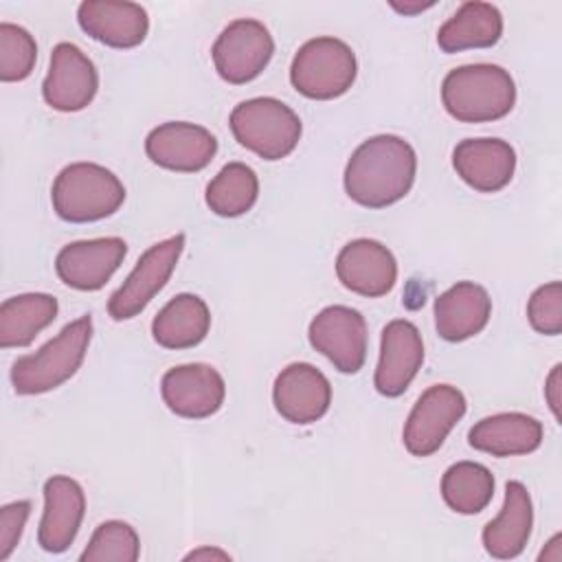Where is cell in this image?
Listing matches in <instances>:
<instances>
[{"label": "cell", "instance_id": "1", "mask_svg": "<svg viewBox=\"0 0 562 562\" xmlns=\"http://www.w3.org/2000/svg\"><path fill=\"white\" fill-rule=\"evenodd\" d=\"M415 173V149L400 136L380 134L351 154L345 167V191L360 206L384 209L411 191Z\"/></svg>", "mask_w": 562, "mask_h": 562}, {"label": "cell", "instance_id": "2", "mask_svg": "<svg viewBox=\"0 0 562 562\" xmlns=\"http://www.w3.org/2000/svg\"><path fill=\"white\" fill-rule=\"evenodd\" d=\"M441 101L446 112L461 123H490L512 112L516 86L512 75L496 64H468L443 77Z\"/></svg>", "mask_w": 562, "mask_h": 562}, {"label": "cell", "instance_id": "3", "mask_svg": "<svg viewBox=\"0 0 562 562\" xmlns=\"http://www.w3.org/2000/svg\"><path fill=\"white\" fill-rule=\"evenodd\" d=\"M92 340V318L79 316L35 353L22 356L11 367V384L18 395H37L57 389L81 367Z\"/></svg>", "mask_w": 562, "mask_h": 562}, {"label": "cell", "instance_id": "4", "mask_svg": "<svg viewBox=\"0 0 562 562\" xmlns=\"http://www.w3.org/2000/svg\"><path fill=\"white\" fill-rule=\"evenodd\" d=\"M125 200L123 182L97 162H72L64 167L50 189L55 213L72 224L110 217Z\"/></svg>", "mask_w": 562, "mask_h": 562}, {"label": "cell", "instance_id": "5", "mask_svg": "<svg viewBox=\"0 0 562 562\" xmlns=\"http://www.w3.org/2000/svg\"><path fill=\"white\" fill-rule=\"evenodd\" d=\"M235 140L261 156L281 160L294 151L301 138V119L274 97H255L233 108L228 119Z\"/></svg>", "mask_w": 562, "mask_h": 562}, {"label": "cell", "instance_id": "6", "mask_svg": "<svg viewBox=\"0 0 562 562\" xmlns=\"http://www.w3.org/2000/svg\"><path fill=\"white\" fill-rule=\"evenodd\" d=\"M358 64L349 44L338 37L307 40L294 55L290 81L307 99L329 101L345 94L356 81Z\"/></svg>", "mask_w": 562, "mask_h": 562}, {"label": "cell", "instance_id": "7", "mask_svg": "<svg viewBox=\"0 0 562 562\" xmlns=\"http://www.w3.org/2000/svg\"><path fill=\"white\" fill-rule=\"evenodd\" d=\"M184 248V235L167 237L147 248L134 270L108 301V314L114 321H127L140 314L147 303L165 288Z\"/></svg>", "mask_w": 562, "mask_h": 562}, {"label": "cell", "instance_id": "8", "mask_svg": "<svg viewBox=\"0 0 562 562\" xmlns=\"http://www.w3.org/2000/svg\"><path fill=\"white\" fill-rule=\"evenodd\" d=\"M274 53L270 31L252 18L231 22L213 44V64L217 75L228 83H248L261 75Z\"/></svg>", "mask_w": 562, "mask_h": 562}, {"label": "cell", "instance_id": "9", "mask_svg": "<svg viewBox=\"0 0 562 562\" xmlns=\"http://www.w3.org/2000/svg\"><path fill=\"white\" fill-rule=\"evenodd\" d=\"M465 415V397L457 386H428L415 402L404 424V448L413 457H430Z\"/></svg>", "mask_w": 562, "mask_h": 562}, {"label": "cell", "instance_id": "10", "mask_svg": "<svg viewBox=\"0 0 562 562\" xmlns=\"http://www.w3.org/2000/svg\"><path fill=\"white\" fill-rule=\"evenodd\" d=\"M310 342L340 373H358L367 360V323L364 316L347 305L321 310L307 329Z\"/></svg>", "mask_w": 562, "mask_h": 562}, {"label": "cell", "instance_id": "11", "mask_svg": "<svg viewBox=\"0 0 562 562\" xmlns=\"http://www.w3.org/2000/svg\"><path fill=\"white\" fill-rule=\"evenodd\" d=\"M97 90L99 75L90 57L79 46L59 42L42 83L44 101L57 112H79L92 103Z\"/></svg>", "mask_w": 562, "mask_h": 562}, {"label": "cell", "instance_id": "12", "mask_svg": "<svg viewBox=\"0 0 562 562\" xmlns=\"http://www.w3.org/2000/svg\"><path fill=\"white\" fill-rule=\"evenodd\" d=\"M160 393L171 413L187 419H204L222 408L226 384L211 364L191 362L169 369L160 380Z\"/></svg>", "mask_w": 562, "mask_h": 562}, {"label": "cell", "instance_id": "13", "mask_svg": "<svg viewBox=\"0 0 562 562\" xmlns=\"http://www.w3.org/2000/svg\"><path fill=\"white\" fill-rule=\"evenodd\" d=\"M145 151L147 158L162 169L193 173L215 158L217 140L202 125L169 121L147 134Z\"/></svg>", "mask_w": 562, "mask_h": 562}, {"label": "cell", "instance_id": "14", "mask_svg": "<svg viewBox=\"0 0 562 562\" xmlns=\"http://www.w3.org/2000/svg\"><path fill=\"white\" fill-rule=\"evenodd\" d=\"M127 255V244L121 237H99L66 244L55 257L57 277L75 290H101L119 270Z\"/></svg>", "mask_w": 562, "mask_h": 562}, {"label": "cell", "instance_id": "15", "mask_svg": "<svg viewBox=\"0 0 562 562\" xmlns=\"http://www.w3.org/2000/svg\"><path fill=\"white\" fill-rule=\"evenodd\" d=\"M336 274L347 290L378 299L393 290L397 281V261L378 239L360 237L340 248L336 257Z\"/></svg>", "mask_w": 562, "mask_h": 562}, {"label": "cell", "instance_id": "16", "mask_svg": "<svg viewBox=\"0 0 562 562\" xmlns=\"http://www.w3.org/2000/svg\"><path fill=\"white\" fill-rule=\"evenodd\" d=\"M424 362V342L419 329L404 318L386 323L380 340V360L373 384L386 397H400L417 375Z\"/></svg>", "mask_w": 562, "mask_h": 562}, {"label": "cell", "instance_id": "17", "mask_svg": "<svg viewBox=\"0 0 562 562\" xmlns=\"http://www.w3.org/2000/svg\"><path fill=\"white\" fill-rule=\"evenodd\" d=\"M272 400L277 413L290 424H312L327 413L331 384L314 364L292 362L277 375Z\"/></svg>", "mask_w": 562, "mask_h": 562}, {"label": "cell", "instance_id": "18", "mask_svg": "<svg viewBox=\"0 0 562 562\" xmlns=\"http://www.w3.org/2000/svg\"><path fill=\"white\" fill-rule=\"evenodd\" d=\"M86 514V494L70 476H50L44 483V512L37 529V542L48 553H64L81 527Z\"/></svg>", "mask_w": 562, "mask_h": 562}, {"label": "cell", "instance_id": "19", "mask_svg": "<svg viewBox=\"0 0 562 562\" xmlns=\"http://www.w3.org/2000/svg\"><path fill=\"white\" fill-rule=\"evenodd\" d=\"M77 22L83 33L112 48H134L149 31L147 11L125 0H86L77 9Z\"/></svg>", "mask_w": 562, "mask_h": 562}, {"label": "cell", "instance_id": "20", "mask_svg": "<svg viewBox=\"0 0 562 562\" xmlns=\"http://www.w3.org/2000/svg\"><path fill=\"white\" fill-rule=\"evenodd\" d=\"M452 165L474 191L496 193L514 178L516 151L503 138H465L454 147Z\"/></svg>", "mask_w": 562, "mask_h": 562}, {"label": "cell", "instance_id": "21", "mask_svg": "<svg viewBox=\"0 0 562 562\" xmlns=\"http://www.w3.org/2000/svg\"><path fill=\"white\" fill-rule=\"evenodd\" d=\"M490 314L492 299L474 281H459L435 299V327L448 342H461L483 331Z\"/></svg>", "mask_w": 562, "mask_h": 562}, {"label": "cell", "instance_id": "22", "mask_svg": "<svg viewBox=\"0 0 562 562\" xmlns=\"http://www.w3.org/2000/svg\"><path fill=\"white\" fill-rule=\"evenodd\" d=\"M533 525V507L527 487L520 481L505 485L501 514L483 527V547L496 560H512L527 547Z\"/></svg>", "mask_w": 562, "mask_h": 562}, {"label": "cell", "instance_id": "23", "mask_svg": "<svg viewBox=\"0 0 562 562\" xmlns=\"http://www.w3.org/2000/svg\"><path fill=\"white\" fill-rule=\"evenodd\" d=\"M468 441L474 450L492 457L529 454L542 443V424L525 413H496L476 422Z\"/></svg>", "mask_w": 562, "mask_h": 562}, {"label": "cell", "instance_id": "24", "mask_svg": "<svg viewBox=\"0 0 562 562\" xmlns=\"http://www.w3.org/2000/svg\"><path fill=\"white\" fill-rule=\"evenodd\" d=\"M503 35V15L490 2H463L437 31V44L443 53L468 48H490Z\"/></svg>", "mask_w": 562, "mask_h": 562}, {"label": "cell", "instance_id": "25", "mask_svg": "<svg viewBox=\"0 0 562 562\" xmlns=\"http://www.w3.org/2000/svg\"><path fill=\"white\" fill-rule=\"evenodd\" d=\"M211 327L206 303L189 292L173 296L151 321V336L165 349H189L200 345Z\"/></svg>", "mask_w": 562, "mask_h": 562}, {"label": "cell", "instance_id": "26", "mask_svg": "<svg viewBox=\"0 0 562 562\" xmlns=\"http://www.w3.org/2000/svg\"><path fill=\"white\" fill-rule=\"evenodd\" d=\"M57 299L44 292H29L7 299L0 305V347H26L57 316Z\"/></svg>", "mask_w": 562, "mask_h": 562}, {"label": "cell", "instance_id": "27", "mask_svg": "<svg viewBox=\"0 0 562 562\" xmlns=\"http://www.w3.org/2000/svg\"><path fill=\"white\" fill-rule=\"evenodd\" d=\"M441 496L457 514H479L494 496V476L474 461L452 463L441 476Z\"/></svg>", "mask_w": 562, "mask_h": 562}, {"label": "cell", "instance_id": "28", "mask_svg": "<svg viewBox=\"0 0 562 562\" xmlns=\"http://www.w3.org/2000/svg\"><path fill=\"white\" fill-rule=\"evenodd\" d=\"M259 195L257 173L244 162H228L206 184V204L220 217L248 213Z\"/></svg>", "mask_w": 562, "mask_h": 562}, {"label": "cell", "instance_id": "29", "mask_svg": "<svg viewBox=\"0 0 562 562\" xmlns=\"http://www.w3.org/2000/svg\"><path fill=\"white\" fill-rule=\"evenodd\" d=\"M140 555V542L134 531L123 520L101 522L83 553L81 562H136Z\"/></svg>", "mask_w": 562, "mask_h": 562}, {"label": "cell", "instance_id": "30", "mask_svg": "<svg viewBox=\"0 0 562 562\" xmlns=\"http://www.w3.org/2000/svg\"><path fill=\"white\" fill-rule=\"evenodd\" d=\"M37 59V44L33 35L11 22L0 24V79L11 83V81H22L26 79Z\"/></svg>", "mask_w": 562, "mask_h": 562}, {"label": "cell", "instance_id": "31", "mask_svg": "<svg viewBox=\"0 0 562 562\" xmlns=\"http://www.w3.org/2000/svg\"><path fill=\"white\" fill-rule=\"evenodd\" d=\"M527 318L538 334L558 336L562 331V283L551 281L540 285L529 303Z\"/></svg>", "mask_w": 562, "mask_h": 562}, {"label": "cell", "instance_id": "32", "mask_svg": "<svg viewBox=\"0 0 562 562\" xmlns=\"http://www.w3.org/2000/svg\"><path fill=\"white\" fill-rule=\"evenodd\" d=\"M29 514H31L29 501H15L0 509V560H7L15 549Z\"/></svg>", "mask_w": 562, "mask_h": 562}, {"label": "cell", "instance_id": "33", "mask_svg": "<svg viewBox=\"0 0 562 562\" xmlns=\"http://www.w3.org/2000/svg\"><path fill=\"white\" fill-rule=\"evenodd\" d=\"M562 364H555L547 378L544 384V397L549 402V408L553 413V417L560 422V384H562Z\"/></svg>", "mask_w": 562, "mask_h": 562}, {"label": "cell", "instance_id": "34", "mask_svg": "<svg viewBox=\"0 0 562 562\" xmlns=\"http://www.w3.org/2000/svg\"><path fill=\"white\" fill-rule=\"evenodd\" d=\"M202 558H220V560H228L231 555H228L226 551H220V549H198V551L187 553V560H202Z\"/></svg>", "mask_w": 562, "mask_h": 562}, {"label": "cell", "instance_id": "35", "mask_svg": "<svg viewBox=\"0 0 562 562\" xmlns=\"http://www.w3.org/2000/svg\"><path fill=\"white\" fill-rule=\"evenodd\" d=\"M435 2H426V4H422V2H415V4H397V2H393L391 7L397 11V13H404V15H415V13H422V11H426V9H430Z\"/></svg>", "mask_w": 562, "mask_h": 562}, {"label": "cell", "instance_id": "36", "mask_svg": "<svg viewBox=\"0 0 562 562\" xmlns=\"http://www.w3.org/2000/svg\"><path fill=\"white\" fill-rule=\"evenodd\" d=\"M560 540H562V536H560V533H555V536L549 540V547H551V549H558V547H560ZM560 558H562L560 553H555L553 558H551L549 553H544V551L540 553V560H553V562H560Z\"/></svg>", "mask_w": 562, "mask_h": 562}]
</instances>
